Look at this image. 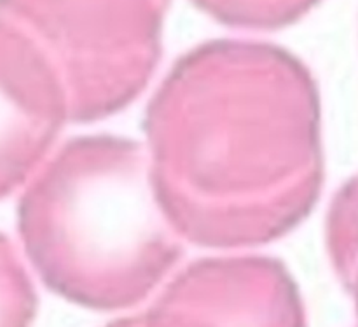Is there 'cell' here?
Here are the masks:
<instances>
[{
	"label": "cell",
	"instance_id": "8992f818",
	"mask_svg": "<svg viewBox=\"0 0 358 327\" xmlns=\"http://www.w3.org/2000/svg\"><path fill=\"white\" fill-rule=\"evenodd\" d=\"M325 245L336 275L352 294L358 321V175L336 193L329 207Z\"/></svg>",
	"mask_w": 358,
	"mask_h": 327
},
{
	"label": "cell",
	"instance_id": "277c9868",
	"mask_svg": "<svg viewBox=\"0 0 358 327\" xmlns=\"http://www.w3.org/2000/svg\"><path fill=\"white\" fill-rule=\"evenodd\" d=\"M129 327H308L292 273L268 256L205 258L185 266Z\"/></svg>",
	"mask_w": 358,
	"mask_h": 327
},
{
	"label": "cell",
	"instance_id": "5b68a950",
	"mask_svg": "<svg viewBox=\"0 0 358 327\" xmlns=\"http://www.w3.org/2000/svg\"><path fill=\"white\" fill-rule=\"evenodd\" d=\"M66 121V95L52 63L0 18V200L42 167Z\"/></svg>",
	"mask_w": 358,
	"mask_h": 327
},
{
	"label": "cell",
	"instance_id": "ba28073f",
	"mask_svg": "<svg viewBox=\"0 0 358 327\" xmlns=\"http://www.w3.org/2000/svg\"><path fill=\"white\" fill-rule=\"evenodd\" d=\"M37 308L31 277L9 238L0 233V327H31Z\"/></svg>",
	"mask_w": 358,
	"mask_h": 327
},
{
	"label": "cell",
	"instance_id": "7a4b0ae2",
	"mask_svg": "<svg viewBox=\"0 0 358 327\" xmlns=\"http://www.w3.org/2000/svg\"><path fill=\"white\" fill-rule=\"evenodd\" d=\"M17 231L41 282L94 312L145 301L184 256L143 146L108 133L69 140L35 172L17 203Z\"/></svg>",
	"mask_w": 358,
	"mask_h": 327
},
{
	"label": "cell",
	"instance_id": "52a82bcc",
	"mask_svg": "<svg viewBox=\"0 0 358 327\" xmlns=\"http://www.w3.org/2000/svg\"><path fill=\"white\" fill-rule=\"evenodd\" d=\"M219 23L241 30H276L306 16L322 0H191Z\"/></svg>",
	"mask_w": 358,
	"mask_h": 327
},
{
	"label": "cell",
	"instance_id": "6da1fadb",
	"mask_svg": "<svg viewBox=\"0 0 358 327\" xmlns=\"http://www.w3.org/2000/svg\"><path fill=\"white\" fill-rule=\"evenodd\" d=\"M143 132L157 205L199 247L273 244L322 195L317 81L280 46L222 39L185 53L150 98Z\"/></svg>",
	"mask_w": 358,
	"mask_h": 327
},
{
	"label": "cell",
	"instance_id": "9c48e42d",
	"mask_svg": "<svg viewBox=\"0 0 358 327\" xmlns=\"http://www.w3.org/2000/svg\"><path fill=\"white\" fill-rule=\"evenodd\" d=\"M105 327H129V317H121L117 321H112L110 324H107Z\"/></svg>",
	"mask_w": 358,
	"mask_h": 327
},
{
	"label": "cell",
	"instance_id": "3957f363",
	"mask_svg": "<svg viewBox=\"0 0 358 327\" xmlns=\"http://www.w3.org/2000/svg\"><path fill=\"white\" fill-rule=\"evenodd\" d=\"M170 0H0V18L44 51L72 123L124 111L156 72Z\"/></svg>",
	"mask_w": 358,
	"mask_h": 327
}]
</instances>
